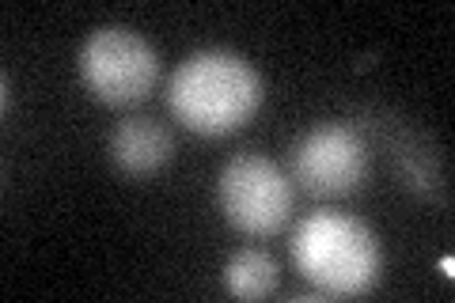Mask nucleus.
I'll use <instances>...</instances> for the list:
<instances>
[{
    "label": "nucleus",
    "instance_id": "f257e3e1",
    "mask_svg": "<svg viewBox=\"0 0 455 303\" xmlns=\"http://www.w3.org/2000/svg\"><path fill=\"white\" fill-rule=\"evenodd\" d=\"M167 107L194 133L220 137L247 125L262 107V76L232 50L190 53L167 84Z\"/></svg>",
    "mask_w": 455,
    "mask_h": 303
},
{
    "label": "nucleus",
    "instance_id": "f03ea898",
    "mask_svg": "<svg viewBox=\"0 0 455 303\" xmlns=\"http://www.w3.org/2000/svg\"><path fill=\"white\" fill-rule=\"evenodd\" d=\"M292 262L319 296H361L379 281L383 247L357 216L319 209L296 227Z\"/></svg>",
    "mask_w": 455,
    "mask_h": 303
},
{
    "label": "nucleus",
    "instance_id": "7ed1b4c3",
    "mask_svg": "<svg viewBox=\"0 0 455 303\" xmlns=\"http://www.w3.org/2000/svg\"><path fill=\"white\" fill-rule=\"evenodd\" d=\"M80 80L99 103L107 107H130L140 103L160 80V57L145 38L130 27H99L84 38L76 57Z\"/></svg>",
    "mask_w": 455,
    "mask_h": 303
},
{
    "label": "nucleus",
    "instance_id": "20e7f679",
    "mask_svg": "<svg viewBox=\"0 0 455 303\" xmlns=\"http://www.w3.org/2000/svg\"><path fill=\"white\" fill-rule=\"evenodd\" d=\"M217 201L228 224L247 235H274L292 212V186L284 171L259 152H239L220 167Z\"/></svg>",
    "mask_w": 455,
    "mask_h": 303
},
{
    "label": "nucleus",
    "instance_id": "39448f33",
    "mask_svg": "<svg viewBox=\"0 0 455 303\" xmlns=\"http://www.w3.org/2000/svg\"><path fill=\"white\" fill-rule=\"evenodd\" d=\"M292 175L307 194L341 197L361 190L368 175V152L357 129L349 125H315L296 140L292 148Z\"/></svg>",
    "mask_w": 455,
    "mask_h": 303
},
{
    "label": "nucleus",
    "instance_id": "423d86ee",
    "mask_svg": "<svg viewBox=\"0 0 455 303\" xmlns=\"http://www.w3.org/2000/svg\"><path fill=\"white\" fill-rule=\"evenodd\" d=\"M107 148H110V160L118 163L125 175H152V171L171 163L175 137L156 118H122L114 125Z\"/></svg>",
    "mask_w": 455,
    "mask_h": 303
},
{
    "label": "nucleus",
    "instance_id": "0eeeda50",
    "mask_svg": "<svg viewBox=\"0 0 455 303\" xmlns=\"http://www.w3.org/2000/svg\"><path fill=\"white\" fill-rule=\"evenodd\" d=\"M277 262L262 247H243L228 258L224 266V288L235 299H266L277 292Z\"/></svg>",
    "mask_w": 455,
    "mask_h": 303
}]
</instances>
